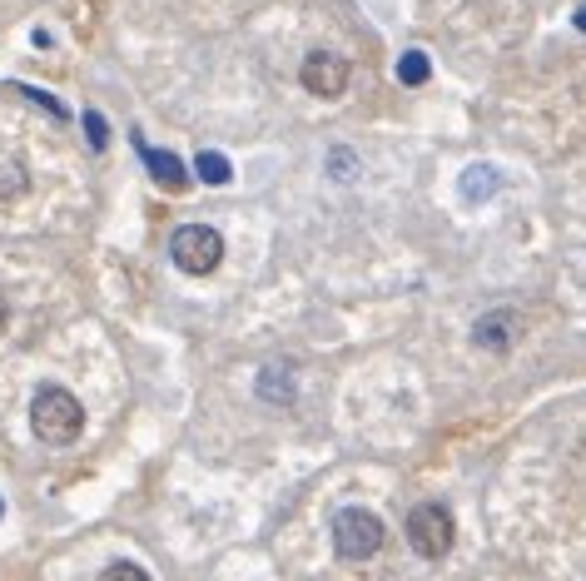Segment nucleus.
I'll return each mask as SVG.
<instances>
[{
  "label": "nucleus",
  "mask_w": 586,
  "mask_h": 581,
  "mask_svg": "<svg viewBox=\"0 0 586 581\" xmlns=\"http://www.w3.org/2000/svg\"><path fill=\"white\" fill-rule=\"evenodd\" d=\"M30 428H35L40 442H50V447H70L80 437V428H85V408H80L75 393L45 383L35 393V403H30Z\"/></svg>",
  "instance_id": "nucleus-1"
},
{
  "label": "nucleus",
  "mask_w": 586,
  "mask_h": 581,
  "mask_svg": "<svg viewBox=\"0 0 586 581\" xmlns=\"http://www.w3.org/2000/svg\"><path fill=\"white\" fill-rule=\"evenodd\" d=\"M169 259H174V269L204 279L224 264V234L209 229V224H179L174 239H169Z\"/></svg>",
  "instance_id": "nucleus-2"
},
{
  "label": "nucleus",
  "mask_w": 586,
  "mask_h": 581,
  "mask_svg": "<svg viewBox=\"0 0 586 581\" xmlns=\"http://www.w3.org/2000/svg\"><path fill=\"white\" fill-rule=\"evenodd\" d=\"M383 522L368 512V507H343L338 517H333V552L338 557H348V562H368V557H378L383 552Z\"/></svg>",
  "instance_id": "nucleus-3"
},
{
  "label": "nucleus",
  "mask_w": 586,
  "mask_h": 581,
  "mask_svg": "<svg viewBox=\"0 0 586 581\" xmlns=\"http://www.w3.org/2000/svg\"><path fill=\"white\" fill-rule=\"evenodd\" d=\"M452 537H457V527H452V512L442 502H423V507L408 512V542H413L418 557L442 562L452 552Z\"/></svg>",
  "instance_id": "nucleus-4"
},
{
  "label": "nucleus",
  "mask_w": 586,
  "mask_h": 581,
  "mask_svg": "<svg viewBox=\"0 0 586 581\" xmlns=\"http://www.w3.org/2000/svg\"><path fill=\"white\" fill-rule=\"evenodd\" d=\"M348 75H353V65H348L343 55H333V50H313V55L303 60V70H298L303 90L318 95V100H338V95L348 90Z\"/></svg>",
  "instance_id": "nucleus-5"
},
{
  "label": "nucleus",
  "mask_w": 586,
  "mask_h": 581,
  "mask_svg": "<svg viewBox=\"0 0 586 581\" xmlns=\"http://www.w3.org/2000/svg\"><path fill=\"white\" fill-rule=\"evenodd\" d=\"M135 145H140V154H145V169L154 174V184H164V189H189V169L169 154V149H154V145H145V135H135Z\"/></svg>",
  "instance_id": "nucleus-6"
},
{
  "label": "nucleus",
  "mask_w": 586,
  "mask_h": 581,
  "mask_svg": "<svg viewBox=\"0 0 586 581\" xmlns=\"http://www.w3.org/2000/svg\"><path fill=\"white\" fill-rule=\"evenodd\" d=\"M502 179H497V169H487V164H472L467 174H462V194H467V204H482V199H492V189H497Z\"/></svg>",
  "instance_id": "nucleus-7"
},
{
  "label": "nucleus",
  "mask_w": 586,
  "mask_h": 581,
  "mask_svg": "<svg viewBox=\"0 0 586 581\" xmlns=\"http://www.w3.org/2000/svg\"><path fill=\"white\" fill-rule=\"evenodd\" d=\"M482 348H492V353H502L507 343H512V323H507V313H487L482 323H477V333H472Z\"/></svg>",
  "instance_id": "nucleus-8"
},
{
  "label": "nucleus",
  "mask_w": 586,
  "mask_h": 581,
  "mask_svg": "<svg viewBox=\"0 0 586 581\" xmlns=\"http://www.w3.org/2000/svg\"><path fill=\"white\" fill-rule=\"evenodd\" d=\"M194 174H199L204 184H229V179H234V164H229L224 154L204 149V154H194Z\"/></svg>",
  "instance_id": "nucleus-9"
},
{
  "label": "nucleus",
  "mask_w": 586,
  "mask_h": 581,
  "mask_svg": "<svg viewBox=\"0 0 586 581\" xmlns=\"http://www.w3.org/2000/svg\"><path fill=\"white\" fill-rule=\"evenodd\" d=\"M428 75H433V60H428L423 50H408V55L398 60V80H403V85H428Z\"/></svg>",
  "instance_id": "nucleus-10"
},
{
  "label": "nucleus",
  "mask_w": 586,
  "mask_h": 581,
  "mask_svg": "<svg viewBox=\"0 0 586 581\" xmlns=\"http://www.w3.org/2000/svg\"><path fill=\"white\" fill-rule=\"evenodd\" d=\"M259 393L269 398V403H289L293 398V383L279 373V368H269V373H259Z\"/></svg>",
  "instance_id": "nucleus-11"
},
{
  "label": "nucleus",
  "mask_w": 586,
  "mask_h": 581,
  "mask_svg": "<svg viewBox=\"0 0 586 581\" xmlns=\"http://www.w3.org/2000/svg\"><path fill=\"white\" fill-rule=\"evenodd\" d=\"M85 135H90L95 154H105V145H110V125H105V115H100V110H85Z\"/></svg>",
  "instance_id": "nucleus-12"
},
{
  "label": "nucleus",
  "mask_w": 586,
  "mask_h": 581,
  "mask_svg": "<svg viewBox=\"0 0 586 581\" xmlns=\"http://www.w3.org/2000/svg\"><path fill=\"white\" fill-rule=\"evenodd\" d=\"M100 581H154L145 567H135V562H115V567H105V577Z\"/></svg>",
  "instance_id": "nucleus-13"
},
{
  "label": "nucleus",
  "mask_w": 586,
  "mask_h": 581,
  "mask_svg": "<svg viewBox=\"0 0 586 581\" xmlns=\"http://www.w3.org/2000/svg\"><path fill=\"white\" fill-rule=\"evenodd\" d=\"M15 95H20V100H35V105H45L55 120H65V105H60L55 95H40V90H30V85H15Z\"/></svg>",
  "instance_id": "nucleus-14"
},
{
  "label": "nucleus",
  "mask_w": 586,
  "mask_h": 581,
  "mask_svg": "<svg viewBox=\"0 0 586 581\" xmlns=\"http://www.w3.org/2000/svg\"><path fill=\"white\" fill-rule=\"evenodd\" d=\"M328 174H353V159H348V149H333V159H328Z\"/></svg>",
  "instance_id": "nucleus-15"
},
{
  "label": "nucleus",
  "mask_w": 586,
  "mask_h": 581,
  "mask_svg": "<svg viewBox=\"0 0 586 581\" xmlns=\"http://www.w3.org/2000/svg\"><path fill=\"white\" fill-rule=\"evenodd\" d=\"M577 30H582V35H586V5H582V10H577Z\"/></svg>",
  "instance_id": "nucleus-16"
},
{
  "label": "nucleus",
  "mask_w": 586,
  "mask_h": 581,
  "mask_svg": "<svg viewBox=\"0 0 586 581\" xmlns=\"http://www.w3.org/2000/svg\"><path fill=\"white\" fill-rule=\"evenodd\" d=\"M0 323H5V298H0Z\"/></svg>",
  "instance_id": "nucleus-17"
},
{
  "label": "nucleus",
  "mask_w": 586,
  "mask_h": 581,
  "mask_svg": "<svg viewBox=\"0 0 586 581\" xmlns=\"http://www.w3.org/2000/svg\"><path fill=\"white\" fill-rule=\"evenodd\" d=\"M0 512H5V507H0Z\"/></svg>",
  "instance_id": "nucleus-18"
}]
</instances>
